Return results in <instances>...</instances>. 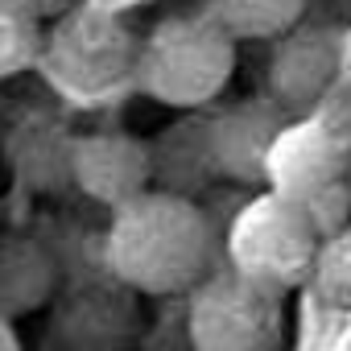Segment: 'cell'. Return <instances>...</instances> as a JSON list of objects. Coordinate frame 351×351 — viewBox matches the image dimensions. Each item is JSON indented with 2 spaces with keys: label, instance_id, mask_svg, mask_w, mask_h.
<instances>
[{
  "label": "cell",
  "instance_id": "6da1fadb",
  "mask_svg": "<svg viewBox=\"0 0 351 351\" xmlns=\"http://www.w3.org/2000/svg\"><path fill=\"white\" fill-rule=\"evenodd\" d=\"M219 236L211 215L173 191H145L116 207L104 232V261L116 281L136 293H195L215 273Z\"/></svg>",
  "mask_w": 351,
  "mask_h": 351
},
{
  "label": "cell",
  "instance_id": "7a4b0ae2",
  "mask_svg": "<svg viewBox=\"0 0 351 351\" xmlns=\"http://www.w3.org/2000/svg\"><path fill=\"white\" fill-rule=\"evenodd\" d=\"M236 75V38L211 13L157 21L136 50V91L161 108L195 112L219 99Z\"/></svg>",
  "mask_w": 351,
  "mask_h": 351
},
{
  "label": "cell",
  "instance_id": "3957f363",
  "mask_svg": "<svg viewBox=\"0 0 351 351\" xmlns=\"http://www.w3.org/2000/svg\"><path fill=\"white\" fill-rule=\"evenodd\" d=\"M136 50L141 42L120 17L79 5L54 17V25L46 29L38 71L75 104H108L136 87Z\"/></svg>",
  "mask_w": 351,
  "mask_h": 351
},
{
  "label": "cell",
  "instance_id": "277c9868",
  "mask_svg": "<svg viewBox=\"0 0 351 351\" xmlns=\"http://www.w3.org/2000/svg\"><path fill=\"white\" fill-rule=\"evenodd\" d=\"M322 240L326 236L318 232L306 207L273 191H261L232 215L223 236V256L232 273L285 298L289 289L314 281Z\"/></svg>",
  "mask_w": 351,
  "mask_h": 351
},
{
  "label": "cell",
  "instance_id": "5b68a950",
  "mask_svg": "<svg viewBox=\"0 0 351 351\" xmlns=\"http://www.w3.org/2000/svg\"><path fill=\"white\" fill-rule=\"evenodd\" d=\"M347 165H351V145L318 116L289 120L285 132L277 136L265 169V191L298 203L310 211L322 236H335L351 211L347 195Z\"/></svg>",
  "mask_w": 351,
  "mask_h": 351
},
{
  "label": "cell",
  "instance_id": "8992f818",
  "mask_svg": "<svg viewBox=\"0 0 351 351\" xmlns=\"http://www.w3.org/2000/svg\"><path fill=\"white\" fill-rule=\"evenodd\" d=\"M191 351H281L285 310L281 293L244 281L232 269H215L186 306Z\"/></svg>",
  "mask_w": 351,
  "mask_h": 351
},
{
  "label": "cell",
  "instance_id": "52a82bcc",
  "mask_svg": "<svg viewBox=\"0 0 351 351\" xmlns=\"http://www.w3.org/2000/svg\"><path fill=\"white\" fill-rule=\"evenodd\" d=\"M343 83V34L326 25H298L273 42L265 62V95L293 120L314 116Z\"/></svg>",
  "mask_w": 351,
  "mask_h": 351
},
{
  "label": "cell",
  "instance_id": "ba28073f",
  "mask_svg": "<svg viewBox=\"0 0 351 351\" xmlns=\"http://www.w3.org/2000/svg\"><path fill=\"white\" fill-rule=\"evenodd\" d=\"M293 116H285L269 95H252L207 116V157L211 173L240 186H265V169L277 136Z\"/></svg>",
  "mask_w": 351,
  "mask_h": 351
},
{
  "label": "cell",
  "instance_id": "9c48e42d",
  "mask_svg": "<svg viewBox=\"0 0 351 351\" xmlns=\"http://www.w3.org/2000/svg\"><path fill=\"white\" fill-rule=\"evenodd\" d=\"M71 182L91 203L116 211L153 191V149L132 132L71 136Z\"/></svg>",
  "mask_w": 351,
  "mask_h": 351
},
{
  "label": "cell",
  "instance_id": "30bf717a",
  "mask_svg": "<svg viewBox=\"0 0 351 351\" xmlns=\"http://www.w3.org/2000/svg\"><path fill=\"white\" fill-rule=\"evenodd\" d=\"M58 269L54 256L29 240V236H5L0 240V318H25L42 310L54 293Z\"/></svg>",
  "mask_w": 351,
  "mask_h": 351
},
{
  "label": "cell",
  "instance_id": "8fae6325",
  "mask_svg": "<svg viewBox=\"0 0 351 351\" xmlns=\"http://www.w3.org/2000/svg\"><path fill=\"white\" fill-rule=\"evenodd\" d=\"M153 186L173 191V195H191L195 178L211 173L207 157V120H186L178 128L161 132L153 145Z\"/></svg>",
  "mask_w": 351,
  "mask_h": 351
},
{
  "label": "cell",
  "instance_id": "7c38bea8",
  "mask_svg": "<svg viewBox=\"0 0 351 351\" xmlns=\"http://www.w3.org/2000/svg\"><path fill=\"white\" fill-rule=\"evenodd\" d=\"M310 0H211V17L236 42H277L302 25Z\"/></svg>",
  "mask_w": 351,
  "mask_h": 351
},
{
  "label": "cell",
  "instance_id": "4fadbf2b",
  "mask_svg": "<svg viewBox=\"0 0 351 351\" xmlns=\"http://www.w3.org/2000/svg\"><path fill=\"white\" fill-rule=\"evenodd\" d=\"M46 46L42 17L25 0H0V79L34 71Z\"/></svg>",
  "mask_w": 351,
  "mask_h": 351
},
{
  "label": "cell",
  "instance_id": "5bb4252c",
  "mask_svg": "<svg viewBox=\"0 0 351 351\" xmlns=\"http://www.w3.org/2000/svg\"><path fill=\"white\" fill-rule=\"evenodd\" d=\"M314 285H318L322 302H330L339 310H351V223H343L335 236L322 240Z\"/></svg>",
  "mask_w": 351,
  "mask_h": 351
},
{
  "label": "cell",
  "instance_id": "9a60e30c",
  "mask_svg": "<svg viewBox=\"0 0 351 351\" xmlns=\"http://www.w3.org/2000/svg\"><path fill=\"white\" fill-rule=\"evenodd\" d=\"M0 351H25L21 335H17V322H9V318H0Z\"/></svg>",
  "mask_w": 351,
  "mask_h": 351
},
{
  "label": "cell",
  "instance_id": "2e32d148",
  "mask_svg": "<svg viewBox=\"0 0 351 351\" xmlns=\"http://www.w3.org/2000/svg\"><path fill=\"white\" fill-rule=\"evenodd\" d=\"M25 5H29L38 17H50V13H58V17H62V13H66V0H25Z\"/></svg>",
  "mask_w": 351,
  "mask_h": 351
},
{
  "label": "cell",
  "instance_id": "e0dca14e",
  "mask_svg": "<svg viewBox=\"0 0 351 351\" xmlns=\"http://www.w3.org/2000/svg\"><path fill=\"white\" fill-rule=\"evenodd\" d=\"M343 83H351V29H343Z\"/></svg>",
  "mask_w": 351,
  "mask_h": 351
},
{
  "label": "cell",
  "instance_id": "ac0fdd59",
  "mask_svg": "<svg viewBox=\"0 0 351 351\" xmlns=\"http://www.w3.org/2000/svg\"><path fill=\"white\" fill-rule=\"evenodd\" d=\"M347 195H351V165H347Z\"/></svg>",
  "mask_w": 351,
  "mask_h": 351
},
{
  "label": "cell",
  "instance_id": "d6986e66",
  "mask_svg": "<svg viewBox=\"0 0 351 351\" xmlns=\"http://www.w3.org/2000/svg\"><path fill=\"white\" fill-rule=\"evenodd\" d=\"M0 240H5V236H0Z\"/></svg>",
  "mask_w": 351,
  "mask_h": 351
}]
</instances>
